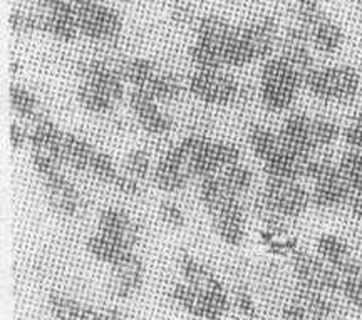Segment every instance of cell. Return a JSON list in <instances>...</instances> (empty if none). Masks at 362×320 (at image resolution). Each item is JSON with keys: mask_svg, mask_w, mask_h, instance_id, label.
I'll use <instances>...</instances> for the list:
<instances>
[{"mask_svg": "<svg viewBox=\"0 0 362 320\" xmlns=\"http://www.w3.org/2000/svg\"><path fill=\"white\" fill-rule=\"evenodd\" d=\"M200 201L220 240L228 247L242 245L247 232L245 211L240 196L228 190L220 174L200 179Z\"/></svg>", "mask_w": 362, "mask_h": 320, "instance_id": "obj_1", "label": "cell"}, {"mask_svg": "<svg viewBox=\"0 0 362 320\" xmlns=\"http://www.w3.org/2000/svg\"><path fill=\"white\" fill-rule=\"evenodd\" d=\"M79 78L78 102L90 114H110L124 97V81L117 64L89 59L76 67Z\"/></svg>", "mask_w": 362, "mask_h": 320, "instance_id": "obj_2", "label": "cell"}, {"mask_svg": "<svg viewBox=\"0 0 362 320\" xmlns=\"http://www.w3.org/2000/svg\"><path fill=\"white\" fill-rule=\"evenodd\" d=\"M279 136L287 150L302 156H314L317 151L336 143L342 133L332 119L312 118L302 112H293L284 121Z\"/></svg>", "mask_w": 362, "mask_h": 320, "instance_id": "obj_3", "label": "cell"}, {"mask_svg": "<svg viewBox=\"0 0 362 320\" xmlns=\"http://www.w3.org/2000/svg\"><path fill=\"white\" fill-rule=\"evenodd\" d=\"M310 205V191L298 179L267 178L253 208L267 223L274 218H298Z\"/></svg>", "mask_w": 362, "mask_h": 320, "instance_id": "obj_4", "label": "cell"}, {"mask_svg": "<svg viewBox=\"0 0 362 320\" xmlns=\"http://www.w3.org/2000/svg\"><path fill=\"white\" fill-rule=\"evenodd\" d=\"M304 88L298 74L280 56L270 57L260 71L259 97L269 112H284L293 105Z\"/></svg>", "mask_w": 362, "mask_h": 320, "instance_id": "obj_5", "label": "cell"}, {"mask_svg": "<svg viewBox=\"0 0 362 320\" xmlns=\"http://www.w3.org/2000/svg\"><path fill=\"white\" fill-rule=\"evenodd\" d=\"M197 134H189L163 153L153 170V183L163 193H178L194 178L193 153Z\"/></svg>", "mask_w": 362, "mask_h": 320, "instance_id": "obj_6", "label": "cell"}, {"mask_svg": "<svg viewBox=\"0 0 362 320\" xmlns=\"http://www.w3.org/2000/svg\"><path fill=\"white\" fill-rule=\"evenodd\" d=\"M361 74L352 66H327L315 69L307 79L305 89L325 102H349L361 91Z\"/></svg>", "mask_w": 362, "mask_h": 320, "instance_id": "obj_7", "label": "cell"}, {"mask_svg": "<svg viewBox=\"0 0 362 320\" xmlns=\"http://www.w3.org/2000/svg\"><path fill=\"white\" fill-rule=\"evenodd\" d=\"M66 131L49 118H39L34 121V128L29 131V151L30 163L39 178L51 177L62 170L61 146Z\"/></svg>", "mask_w": 362, "mask_h": 320, "instance_id": "obj_8", "label": "cell"}, {"mask_svg": "<svg viewBox=\"0 0 362 320\" xmlns=\"http://www.w3.org/2000/svg\"><path fill=\"white\" fill-rule=\"evenodd\" d=\"M307 179L312 182V205L322 210H332L349 205V188L344 179L339 165L329 160L312 158Z\"/></svg>", "mask_w": 362, "mask_h": 320, "instance_id": "obj_9", "label": "cell"}, {"mask_svg": "<svg viewBox=\"0 0 362 320\" xmlns=\"http://www.w3.org/2000/svg\"><path fill=\"white\" fill-rule=\"evenodd\" d=\"M188 91L208 106H233L240 102L243 84L223 71L194 69L188 78Z\"/></svg>", "mask_w": 362, "mask_h": 320, "instance_id": "obj_10", "label": "cell"}, {"mask_svg": "<svg viewBox=\"0 0 362 320\" xmlns=\"http://www.w3.org/2000/svg\"><path fill=\"white\" fill-rule=\"evenodd\" d=\"M292 268L297 283L300 285L315 288L325 294L341 292V275L319 255H312L304 250H293Z\"/></svg>", "mask_w": 362, "mask_h": 320, "instance_id": "obj_11", "label": "cell"}, {"mask_svg": "<svg viewBox=\"0 0 362 320\" xmlns=\"http://www.w3.org/2000/svg\"><path fill=\"white\" fill-rule=\"evenodd\" d=\"M78 24L83 37L101 44H112L123 32V19L115 8L103 6L101 2L93 6L78 7Z\"/></svg>", "mask_w": 362, "mask_h": 320, "instance_id": "obj_12", "label": "cell"}, {"mask_svg": "<svg viewBox=\"0 0 362 320\" xmlns=\"http://www.w3.org/2000/svg\"><path fill=\"white\" fill-rule=\"evenodd\" d=\"M178 267L183 282H187L189 287H193L200 294L210 297L211 300L218 302L220 305L230 309V299L223 283L220 282V278L203 261L197 260L188 251H181L178 256Z\"/></svg>", "mask_w": 362, "mask_h": 320, "instance_id": "obj_13", "label": "cell"}, {"mask_svg": "<svg viewBox=\"0 0 362 320\" xmlns=\"http://www.w3.org/2000/svg\"><path fill=\"white\" fill-rule=\"evenodd\" d=\"M40 182L44 186L45 201L52 213L62 218H74L76 215H79V211L83 210V196L76 184L62 171L40 178Z\"/></svg>", "mask_w": 362, "mask_h": 320, "instance_id": "obj_14", "label": "cell"}, {"mask_svg": "<svg viewBox=\"0 0 362 320\" xmlns=\"http://www.w3.org/2000/svg\"><path fill=\"white\" fill-rule=\"evenodd\" d=\"M128 105L133 111L136 123L144 133L151 134V136H165L173 129V119L161 109L160 102L149 94L133 89L129 93Z\"/></svg>", "mask_w": 362, "mask_h": 320, "instance_id": "obj_15", "label": "cell"}, {"mask_svg": "<svg viewBox=\"0 0 362 320\" xmlns=\"http://www.w3.org/2000/svg\"><path fill=\"white\" fill-rule=\"evenodd\" d=\"M170 297L180 309H183L187 314L193 315V319L220 320L230 310L223 307V305H220L218 302L211 300L210 297L194 290L187 282L175 283L170 290Z\"/></svg>", "mask_w": 362, "mask_h": 320, "instance_id": "obj_16", "label": "cell"}, {"mask_svg": "<svg viewBox=\"0 0 362 320\" xmlns=\"http://www.w3.org/2000/svg\"><path fill=\"white\" fill-rule=\"evenodd\" d=\"M242 35L248 51L252 54L253 62H265L270 57H274L275 49H277L280 39L279 22L274 17H264V19L252 22V24L242 25Z\"/></svg>", "mask_w": 362, "mask_h": 320, "instance_id": "obj_17", "label": "cell"}, {"mask_svg": "<svg viewBox=\"0 0 362 320\" xmlns=\"http://www.w3.org/2000/svg\"><path fill=\"white\" fill-rule=\"evenodd\" d=\"M98 232L126 243L129 249H136L143 238V225L131 218L128 211L121 208H104L98 218Z\"/></svg>", "mask_w": 362, "mask_h": 320, "instance_id": "obj_18", "label": "cell"}, {"mask_svg": "<svg viewBox=\"0 0 362 320\" xmlns=\"http://www.w3.org/2000/svg\"><path fill=\"white\" fill-rule=\"evenodd\" d=\"M144 282V263L138 255L131 254L111 267V292L121 300L131 299L141 290Z\"/></svg>", "mask_w": 362, "mask_h": 320, "instance_id": "obj_19", "label": "cell"}, {"mask_svg": "<svg viewBox=\"0 0 362 320\" xmlns=\"http://www.w3.org/2000/svg\"><path fill=\"white\" fill-rule=\"evenodd\" d=\"M44 13V34L52 35L61 42H72L81 35L78 24V12L69 0L57 4Z\"/></svg>", "mask_w": 362, "mask_h": 320, "instance_id": "obj_20", "label": "cell"}, {"mask_svg": "<svg viewBox=\"0 0 362 320\" xmlns=\"http://www.w3.org/2000/svg\"><path fill=\"white\" fill-rule=\"evenodd\" d=\"M347 188H349V208L356 218L362 220V153L349 150L337 161Z\"/></svg>", "mask_w": 362, "mask_h": 320, "instance_id": "obj_21", "label": "cell"}, {"mask_svg": "<svg viewBox=\"0 0 362 320\" xmlns=\"http://www.w3.org/2000/svg\"><path fill=\"white\" fill-rule=\"evenodd\" d=\"M293 304H297L314 320H330L336 314V305L332 304L329 294L300 283H297L293 290Z\"/></svg>", "mask_w": 362, "mask_h": 320, "instance_id": "obj_22", "label": "cell"}, {"mask_svg": "<svg viewBox=\"0 0 362 320\" xmlns=\"http://www.w3.org/2000/svg\"><path fill=\"white\" fill-rule=\"evenodd\" d=\"M86 250L88 254L96 259L101 263H106L112 267V265L119 263L121 260H124L126 256L134 254L133 249H129L128 245L123 242L116 240V238L104 235L101 232L93 233L88 240H86Z\"/></svg>", "mask_w": 362, "mask_h": 320, "instance_id": "obj_23", "label": "cell"}, {"mask_svg": "<svg viewBox=\"0 0 362 320\" xmlns=\"http://www.w3.org/2000/svg\"><path fill=\"white\" fill-rule=\"evenodd\" d=\"M96 148L88 139L74 133H64L61 146L62 165L74 171H88L90 161L96 155Z\"/></svg>", "mask_w": 362, "mask_h": 320, "instance_id": "obj_24", "label": "cell"}, {"mask_svg": "<svg viewBox=\"0 0 362 320\" xmlns=\"http://www.w3.org/2000/svg\"><path fill=\"white\" fill-rule=\"evenodd\" d=\"M344 32L336 22L330 20L327 16L320 17L315 22V25L310 29V44L315 47V51L320 54H336L339 47L342 46Z\"/></svg>", "mask_w": 362, "mask_h": 320, "instance_id": "obj_25", "label": "cell"}, {"mask_svg": "<svg viewBox=\"0 0 362 320\" xmlns=\"http://www.w3.org/2000/svg\"><path fill=\"white\" fill-rule=\"evenodd\" d=\"M116 64L124 83L131 84L133 89H139V91L148 88V84L155 79V76L161 69L153 61L143 59V57H133V59L116 62Z\"/></svg>", "mask_w": 362, "mask_h": 320, "instance_id": "obj_26", "label": "cell"}, {"mask_svg": "<svg viewBox=\"0 0 362 320\" xmlns=\"http://www.w3.org/2000/svg\"><path fill=\"white\" fill-rule=\"evenodd\" d=\"M315 251L320 259L332 265L336 270L346 267L349 261H352L349 245L344 238L332 235V233H324L317 238Z\"/></svg>", "mask_w": 362, "mask_h": 320, "instance_id": "obj_27", "label": "cell"}, {"mask_svg": "<svg viewBox=\"0 0 362 320\" xmlns=\"http://www.w3.org/2000/svg\"><path fill=\"white\" fill-rule=\"evenodd\" d=\"M247 138L253 155L259 158L260 163H265L272 156L277 155L280 148H282L279 133H275V131H272L264 124L250 126Z\"/></svg>", "mask_w": 362, "mask_h": 320, "instance_id": "obj_28", "label": "cell"}, {"mask_svg": "<svg viewBox=\"0 0 362 320\" xmlns=\"http://www.w3.org/2000/svg\"><path fill=\"white\" fill-rule=\"evenodd\" d=\"M143 93L149 94L158 102L176 101L183 94V81L175 72L160 69L155 79L148 84V88L143 89Z\"/></svg>", "mask_w": 362, "mask_h": 320, "instance_id": "obj_29", "label": "cell"}, {"mask_svg": "<svg viewBox=\"0 0 362 320\" xmlns=\"http://www.w3.org/2000/svg\"><path fill=\"white\" fill-rule=\"evenodd\" d=\"M8 97H11V107L12 111L24 121H37L40 116L39 109V99L35 97V94L27 89L25 85H22L16 81H12L11 88H8Z\"/></svg>", "mask_w": 362, "mask_h": 320, "instance_id": "obj_30", "label": "cell"}, {"mask_svg": "<svg viewBox=\"0 0 362 320\" xmlns=\"http://www.w3.org/2000/svg\"><path fill=\"white\" fill-rule=\"evenodd\" d=\"M86 307L83 302L72 299L66 294L52 292L47 295V309L54 320H83Z\"/></svg>", "mask_w": 362, "mask_h": 320, "instance_id": "obj_31", "label": "cell"}, {"mask_svg": "<svg viewBox=\"0 0 362 320\" xmlns=\"http://www.w3.org/2000/svg\"><path fill=\"white\" fill-rule=\"evenodd\" d=\"M341 275V294L351 302L354 307L362 310V267L354 260L346 267L339 268Z\"/></svg>", "mask_w": 362, "mask_h": 320, "instance_id": "obj_32", "label": "cell"}, {"mask_svg": "<svg viewBox=\"0 0 362 320\" xmlns=\"http://www.w3.org/2000/svg\"><path fill=\"white\" fill-rule=\"evenodd\" d=\"M220 177L228 186V190L237 196L245 195L253 184V171L247 165H243L242 161L221 171Z\"/></svg>", "mask_w": 362, "mask_h": 320, "instance_id": "obj_33", "label": "cell"}, {"mask_svg": "<svg viewBox=\"0 0 362 320\" xmlns=\"http://www.w3.org/2000/svg\"><path fill=\"white\" fill-rule=\"evenodd\" d=\"M123 171L129 177L144 183L149 177H153L151 171V156L144 148H136L126 155L123 161Z\"/></svg>", "mask_w": 362, "mask_h": 320, "instance_id": "obj_34", "label": "cell"}, {"mask_svg": "<svg viewBox=\"0 0 362 320\" xmlns=\"http://www.w3.org/2000/svg\"><path fill=\"white\" fill-rule=\"evenodd\" d=\"M12 32L16 34H33L44 32V13L42 12H29V11H12L8 17Z\"/></svg>", "mask_w": 362, "mask_h": 320, "instance_id": "obj_35", "label": "cell"}, {"mask_svg": "<svg viewBox=\"0 0 362 320\" xmlns=\"http://www.w3.org/2000/svg\"><path fill=\"white\" fill-rule=\"evenodd\" d=\"M89 173L93 174L98 182L104 184H115L117 174H119V168H117L116 161L104 151H96L93 161L89 165Z\"/></svg>", "mask_w": 362, "mask_h": 320, "instance_id": "obj_36", "label": "cell"}, {"mask_svg": "<svg viewBox=\"0 0 362 320\" xmlns=\"http://www.w3.org/2000/svg\"><path fill=\"white\" fill-rule=\"evenodd\" d=\"M158 216L166 227L180 230L187 225V218H185V211L181 210L178 203L171 200H163L158 206Z\"/></svg>", "mask_w": 362, "mask_h": 320, "instance_id": "obj_37", "label": "cell"}, {"mask_svg": "<svg viewBox=\"0 0 362 320\" xmlns=\"http://www.w3.org/2000/svg\"><path fill=\"white\" fill-rule=\"evenodd\" d=\"M171 19L180 27H194L198 17L192 0H175L171 6Z\"/></svg>", "mask_w": 362, "mask_h": 320, "instance_id": "obj_38", "label": "cell"}, {"mask_svg": "<svg viewBox=\"0 0 362 320\" xmlns=\"http://www.w3.org/2000/svg\"><path fill=\"white\" fill-rule=\"evenodd\" d=\"M112 186H115L116 190L121 193V195H124L128 198H138V196H141V193H143V183L138 182V179L133 177H129V174L124 173L123 170L119 171V174H117L116 182Z\"/></svg>", "mask_w": 362, "mask_h": 320, "instance_id": "obj_39", "label": "cell"}, {"mask_svg": "<svg viewBox=\"0 0 362 320\" xmlns=\"http://www.w3.org/2000/svg\"><path fill=\"white\" fill-rule=\"evenodd\" d=\"M342 138L352 151L362 153V114H357L342 131Z\"/></svg>", "mask_w": 362, "mask_h": 320, "instance_id": "obj_40", "label": "cell"}, {"mask_svg": "<svg viewBox=\"0 0 362 320\" xmlns=\"http://www.w3.org/2000/svg\"><path fill=\"white\" fill-rule=\"evenodd\" d=\"M235 307L238 309V312L247 319H255L257 317V305L253 302V297L247 288H238L235 292Z\"/></svg>", "mask_w": 362, "mask_h": 320, "instance_id": "obj_41", "label": "cell"}, {"mask_svg": "<svg viewBox=\"0 0 362 320\" xmlns=\"http://www.w3.org/2000/svg\"><path fill=\"white\" fill-rule=\"evenodd\" d=\"M83 320H124V315L121 314L116 307L96 309L88 305V307H86Z\"/></svg>", "mask_w": 362, "mask_h": 320, "instance_id": "obj_42", "label": "cell"}, {"mask_svg": "<svg viewBox=\"0 0 362 320\" xmlns=\"http://www.w3.org/2000/svg\"><path fill=\"white\" fill-rule=\"evenodd\" d=\"M11 144L13 151L24 150L25 144H29V131H25L24 126L17 121L11 123Z\"/></svg>", "mask_w": 362, "mask_h": 320, "instance_id": "obj_43", "label": "cell"}, {"mask_svg": "<svg viewBox=\"0 0 362 320\" xmlns=\"http://www.w3.org/2000/svg\"><path fill=\"white\" fill-rule=\"evenodd\" d=\"M280 320H314L310 315H307L304 310L298 307L297 304H288L282 309V315H280Z\"/></svg>", "mask_w": 362, "mask_h": 320, "instance_id": "obj_44", "label": "cell"}, {"mask_svg": "<svg viewBox=\"0 0 362 320\" xmlns=\"http://www.w3.org/2000/svg\"><path fill=\"white\" fill-rule=\"evenodd\" d=\"M61 2H64V0H37L40 11H49V8L56 7L57 4H61Z\"/></svg>", "mask_w": 362, "mask_h": 320, "instance_id": "obj_45", "label": "cell"}, {"mask_svg": "<svg viewBox=\"0 0 362 320\" xmlns=\"http://www.w3.org/2000/svg\"><path fill=\"white\" fill-rule=\"evenodd\" d=\"M19 71H21L19 61L12 59V61H11V76H12V79L17 78V74H19Z\"/></svg>", "mask_w": 362, "mask_h": 320, "instance_id": "obj_46", "label": "cell"}, {"mask_svg": "<svg viewBox=\"0 0 362 320\" xmlns=\"http://www.w3.org/2000/svg\"><path fill=\"white\" fill-rule=\"evenodd\" d=\"M357 7H359V12H361V19H362V0H356Z\"/></svg>", "mask_w": 362, "mask_h": 320, "instance_id": "obj_47", "label": "cell"}, {"mask_svg": "<svg viewBox=\"0 0 362 320\" xmlns=\"http://www.w3.org/2000/svg\"><path fill=\"white\" fill-rule=\"evenodd\" d=\"M119 2H129V0H119Z\"/></svg>", "mask_w": 362, "mask_h": 320, "instance_id": "obj_48", "label": "cell"}, {"mask_svg": "<svg viewBox=\"0 0 362 320\" xmlns=\"http://www.w3.org/2000/svg\"><path fill=\"white\" fill-rule=\"evenodd\" d=\"M192 320H202V319H192Z\"/></svg>", "mask_w": 362, "mask_h": 320, "instance_id": "obj_49", "label": "cell"}]
</instances>
